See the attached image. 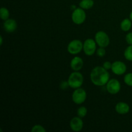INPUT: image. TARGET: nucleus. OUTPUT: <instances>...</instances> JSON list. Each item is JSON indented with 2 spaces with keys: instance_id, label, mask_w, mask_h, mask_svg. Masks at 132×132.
<instances>
[{
  "instance_id": "22",
  "label": "nucleus",
  "mask_w": 132,
  "mask_h": 132,
  "mask_svg": "<svg viewBox=\"0 0 132 132\" xmlns=\"http://www.w3.org/2000/svg\"><path fill=\"white\" fill-rule=\"evenodd\" d=\"M126 41L129 45H132V32H129L126 34Z\"/></svg>"
},
{
  "instance_id": "24",
  "label": "nucleus",
  "mask_w": 132,
  "mask_h": 132,
  "mask_svg": "<svg viewBox=\"0 0 132 132\" xmlns=\"http://www.w3.org/2000/svg\"><path fill=\"white\" fill-rule=\"evenodd\" d=\"M60 86H61V89H63V90H65V89H67V88L70 87L69 84H68V81H63V82H61V84Z\"/></svg>"
},
{
  "instance_id": "20",
  "label": "nucleus",
  "mask_w": 132,
  "mask_h": 132,
  "mask_svg": "<svg viewBox=\"0 0 132 132\" xmlns=\"http://www.w3.org/2000/svg\"><path fill=\"white\" fill-rule=\"evenodd\" d=\"M31 131L32 132H45L46 131V129L43 127V126L39 125H36L32 127L31 129Z\"/></svg>"
},
{
  "instance_id": "8",
  "label": "nucleus",
  "mask_w": 132,
  "mask_h": 132,
  "mask_svg": "<svg viewBox=\"0 0 132 132\" xmlns=\"http://www.w3.org/2000/svg\"><path fill=\"white\" fill-rule=\"evenodd\" d=\"M106 88L108 93L115 95V94H118L121 90V83L116 79H110L106 83Z\"/></svg>"
},
{
  "instance_id": "15",
  "label": "nucleus",
  "mask_w": 132,
  "mask_h": 132,
  "mask_svg": "<svg viewBox=\"0 0 132 132\" xmlns=\"http://www.w3.org/2000/svg\"><path fill=\"white\" fill-rule=\"evenodd\" d=\"M94 1L93 0H81L79 3V7L84 10H88L93 7Z\"/></svg>"
},
{
  "instance_id": "21",
  "label": "nucleus",
  "mask_w": 132,
  "mask_h": 132,
  "mask_svg": "<svg viewBox=\"0 0 132 132\" xmlns=\"http://www.w3.org/2000/svg\"><path fill=\"white\" fill-rule=\"evenodd\" d=\"M96 54L97 56L100 57H103L106 55V50L105 48L100 47L99 48L97 49L96 50Z\"/></svg>"
},
{
  "instance_id": "25",
  "label": "nucleus",
  "mask_w": 132,
  "mask_h": 132,
  "mask_svg": "<svg viewBox=\"0 0 132 132\" xmlns=\"http://www.w3.org/2000/svg\"><path fill=\"white\" fill-rule=\"evenodd\" d=\"M0 41H1L0 45H3V37L1 36V37H0Z\"/></svg>"
},
{
  "instance_id": "19",
  "label": "nucleus",
  "mask_w": 132,
  "mask_h": 132,
  "mask_svg": "<svg viewBox=\"0 0 132 132\" xmlns=\"http://www.w3.org/2000/svg\"><path fill=\"white\" fill-rule=\"evenodd\" d=\"M125 84L129 86H132V73H128L124 77Z\"/></svg>"
},
{
  "instance_id": "13",
  "label": "nucleus",
  "mask_w": 132,
  "mask_h": 132,
  "mask_svg": "<svg viewBox=\"0 0 132 132\" xmlns=\"http://www.w3.org/2000/svg\"><path fill=\"white\" fill-rule=\"evenodd\" d=\"M116 112L119 114L125 115L130 112V107L128 104L125 102H119L117 103L115 107Z\"/></svg>"
},
{
  "instance_id": "4",
  "label": "nucleus",
  "mask_w": 132,
  "mask_h": 132,
  "mask_svg": "<svg viewBox=\"0 0 132 132\" xmlns=\"http://www.w3.org/2000/svg\"><path fill=\"white\" fill-rule=\"evenodd\" d=\"M86 97H87L86 92L83 88H79L75 89L73 92L72 93V99L73 103H76V104H81L85 103L86 99Z\"/></svg>"
},
{
  "instance_id": "6",
  "label": "nucleus",
  "mask_w": 132,
  "mask_h": 132,
  "mask_svg": "<svg viewBox=\"0 0 132 132\" xmlns=\"http://www.w3.org/2000/svg\"><path fill=\"white\" fill-rule=\"evenodd\" d=\"M95 41L99 47L106 48L110 44V37L105 32L99 31L95 35Z\"/></svg>"
},
{
  "instance_id": "23",
  "label": "nucleus",
  "mask_w": 132,
  "mask_h": 132,
  "mask_svg": "<svg viewBox=\"0 0 132 132\" xmlns=\"http://www.w3.org/2000/svg\"><path fill=\"white\" fill-rule=\"evenodd\" d=\"M112 63H111L110 61H105L104 63H103V67H104L106 70H108L112 68Z\"/></svg>"
},
{
  "instance_id": "11",
  "label": "nucleus",
  "mask_w": 132,
  "mask_h": 132,
  "mask_svg": "<svg viewBox=\"0 0 132 132\" xmlns=\"http://www.w3.org/2000/svg\"><path fill=\"white\" fill-rule=\"evenodd\" d=\"M18 27V24L14 19H8L7 20L5 21L3 23V28L5 31L8 33H12Z\"/></svg>"
},
{
  "instance_id": "7",
  "label": "nucleus",
  "mask_w": 132,
  "mask_h": 132,
  "mask_svg": "<svg viewBox=\"0 0 132 132\" xmlns=\"http://www.w3.org/2000/svg\"><path fill=\"white\" fill-rule=\"evenodd\" d=\"M83 49V43L79 39H73L68 43L67 51L72 55H76L82 51Z\"/></svg>"
},
{
  "instance_id": "12",
  "label": "nucleus",
  "mask_w": 132,
  "mask_h": 132,
  "mask_svg": "<svg viewBox=\"0 0 132 132\" xmlns=\"http://www.w3.org/2000/svg\"><path fill=\"white\" fill-rule=\"evenodd\" d=\"M84 62L81 57L76 56L71 60L70 67L73 71H79L83 67Z\"/></svg>"
},
{
  "instance_id": "1",
  "label": "nucleus",
  "mask_w": 132,
  "mask_h": 132,
  "mask_svg": "<svg viewBox=\"0 0 132 132\" xmlns=\"http://www.w3.org/2000/svg\"><path fill=\"white\" fill-rule=\"evenodd\" d=\"M90 80L95 86H104L110 80V73L103 67H96L90 72Z\"/></svg>"
},
{
  "instance_id": "3",
  "label": "nucleus",
  "mask_w": 132,
  "mask_h": 132,
  "mask_svg": "<svg viewBox=\"0 0 132 132\" xmlns=\"http://www.w3.org/2000/svg\"><path fill=\"white\" fill-rule=\"evenodd\" d=\"M86 15L85 11L82 8H76L72 14V20L75 24H81L85 21Z\"/></svg>"
},
{
  "instance_id": "14",
  "label": "nucleus",
  "mask_w": 132,
  "mask_h": 132,
  "mask_svg": "<svg viewBox=\"0 0 132 132\" xmlns=\"http://www.w3.org/2000/svg\"><path fill=\"white\" fill-rule=\"evenodd\" d=\"M132 27V21L128 18L123 19L121 23V29L124 32H128Z\"/></svg>"
},
{
  "instance_id": "26",
  "label": "nucleus",
  "mask_w": 132,
  "mask_h": 132,
  "mask_svg": "<svg viewBox=\"0 0 132 132\" xmlns=\"http://www.w3.org/2000/svg\"><path fill=\"white\" fill-rule=\"evenodd\" d=\"M130 19H131V21H132V11L130 12Z\"/></svg>"
},
{
  "instance_id": "16",
  "label": "nucleus",
  "mask_w": 132,
  "mask_h": 132,
  "mask_svg": "<svg viewBox=\"0 0 132 132\" xmlns=\"http://www.w3.org/2000/svg\"><path fill=\"white\" fill-rule=\"evenodd\" d=\"M9 16H10L9 10L6 8L1 7V9H0V17H1V19L5 21L9 19Z\"/></svg>"
},
{
  "instance_id": "9",
  "label": "nucleus",
  "mask_w": 132,
  "mask_h": 132,
  "mask_svg": "<svg viewBox=\"0 0 132 132\" xmlns=\"http://www.w3.org/2000/svg\"><path fill=\"white\" fill-rule=\"evenodd\" d=\"M127 67L125 63L120 61H116L112 63V72L114 74L117 76H121L123 75L126 72Z\"/></svg>"
},
{
  "instance_id": "10",
  "label": "nucleus",
  "mask_w": 132,
  "mask_h": 132,
  "mask_svg": "<svg viewBox=\"0 0 132 132\" xmlns=\"http://www.w3.org/2000/svg\"><path fill=\"white\" fill-rule=\"evenodd\" d=\"M70 126L72 131L76 132L81 131L83 128V121H82V118L79 116L72 118L70 122Z\"/></svg>"
},
{
  "instance_id": "18",
  "label": "nucleus",
  "mask_w": 132,
  "mask_h": 132,
  "mask_svg": "<svg viewBox=\"0 0 132 132\" xmlns=\"http://www.w3.org/2000/svg\"><path fill=\"white\" fill-rule=\"evenodd\" d=\"M88 113V110L87 108L85 106H81L77 109V114L81 118H84L85 117H86V116L87 115Z\"/></svg>"
},
{
  "instance_id": "5",
  "label": "nucleus",
  "mask_w": 132,
  "mask_h": 132,
  "mask_svg": "<svg viewBox=\"0 0 132 132\" xmlns=\"http://www.w3.org/2000/svg\"><path fill=\"white\" fill-rule=\"evenodd\" d=\"M83 51L88 56H92L96 52L97 43L93 39L88 38L83 43Z\"/></svg>"
},
{
  "instance_id": "17",
  "label": "nucleus",
  "mask_w": 132,
  "mask_h": 132,
  "mask_svg": "<svg viewBox=\"0 0 132 132\" xmlns=\"http://www.w3.org/2000/svg\"><path fill=\"white\" fill-rule=\"evenodd\" d=\"M124 56L126 60L132 61V45H129L125 50Z\"/></svg>"
},
{
  "instance_id": "2",
  "label": "nucleus",
  "mask_w": 132,
  "mask_h": 132,
  "mask_svg": "<svg viewBox=\"0 0 132 132\" xmlns=\"http://www.w3.org/2000/svg\"><path fill=\"white\" fill-rule=\"evenodd\" d=\"M83 82V76L79 71H73L70 73L68 79V82L70 87L73 89L81 88Z\"/></svg>"
}]
</instances>
